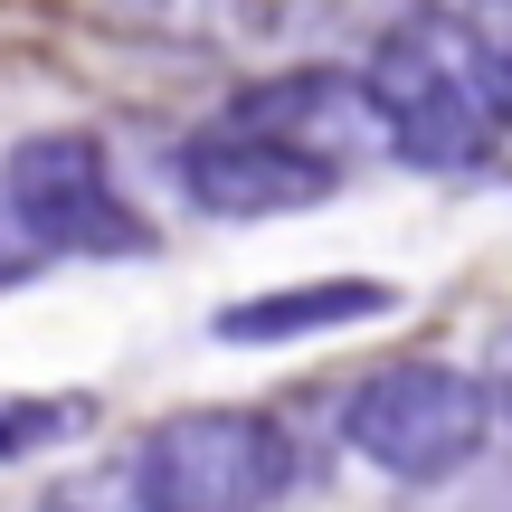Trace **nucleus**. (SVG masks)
Instances as JSON below:
<instances>
[{"label": "nucleus", "instance_id": "nucleus-2", "mask_svg": "<svg viewBox=\"0 0 512 512\" xmlns=\"http://www.w3.org/2000/svg\"><path fill=\"white\" fill-rule=\"evenodd\" d=\"M294 484V446L266 408H181L133 446L143 512H266Z\"/></svg>", "mask_w": 512, "mask_h": 512}, {"label": "nucleus", "instance_id": "nucleus-10", "mask_svg": "<svg viewBox=\"0 0 512 512\" xmlns=\"http://www.w3.org/2000/svg\"><path fill=\"white\" fill-rule=\"evenodd\" d=\"M48 512H76V503H48Z\"/></svg>", "mask_w": 512, "mask_h": 512}, {"label": "nucleus", "instance_id": "nucleus-4", "mask_svg": "<svg viewBox=\"0 0 512 512\" xmlns=\"http://www.w3.org/2000/svg\"><path fill=\"white\" fill-rule=\"evenodd\" d=\"M0 200H10V219L29 228V247L48 256H133L152 247V228L124 209V190H114L105 152L86 143V133H38V143L0 152Z\"/></svg>", "mask_w": 512, "mask_h": 512}, {"label": "nucleus", "instance_id": "nucleus-8", "mask_svg": "<svg viewBox=\"0 0 512 512\" xmlns=\"http://www.w3.org/2000/svg\"><path fill=\"white\" fill-rule=\"evenodd\" d=\"M38 266H48V256L29 247V228H19V219H10V200H0V294H10V285H29Z\"/></svg>", "mask_w": 512, "mask_h": 512}, {"label": "nucleus", "instance_id": "nucleus-7", "mask_svg": "<svg viewBox=\"0 0 512 512\" xmlns=\"http://www.w3.org/2000/svg\"><path fill=\"white\" fill-rule=\"evenodd\" d=\"M76 427H95V399L86 389H0V465L19 456H48V446H67Z\"/></svg>", "mask_w": 512, "mask_h": 512}, {"label": "nucleus", "instance_id": "nucleus-1", "mask_svg": "<svg viewBox=\"0 0 512 512\" xmlns=\"http://www.w3.org/2000/svg\"><path fill=\"white\" fill-rule=\"evenodd\" d=\"M361 105L389 133V152L418 171H465L494 143V76L475 67V48L446 19H408V29H389L370 48Z\"/></svg>", "mask_w": 512, "mask_h": 512}, {"label": "nucleus", "instance_id": "nucleus-6", "mask_svg": "<svg viewBox=\"0 0 512 512\" xmlns=\"http://www.w3.org/2000/svg\"><path fill=\"white\" fill-rule=\"evenodd\" d=\"M399 294L380 275H304V285H275L247 294V304L219 313V342H313V332H342V323H380Z\"/></svg>", "mask_w": 512, "mask_h": 512}, {"label": "nucleus", "instance_id": "nucleus-3", "mask_svg": "<svg viewBox=\"0 0 512 512\" xmlns=\"http://www.w3.org/2000/svg\"><path fill=\"white\" fill-rule=\"evenodd\" d=\"M342 437H351L361 465H380V475H399V484H446L456 465L484 456L494 399H484V380L456 370V361H389V370H370V380L351 389Z\"/></svg>", "mask_w": 512, "mask_h": 512}, {"label": "nucleus", "instance_id": "nucleus-5", "mask_svg": "<svg viewBox=\"0 0 512 512\" xmlns=\"http://www.w3.org/2000/svg\"><path fill=\"white\" fill-rule=\"evenodd\" d=\"M181 190L219 219H275V209H323L342 190V152H313L275 124H247V114H219L209 133H190L171 152Z\"/></svg>", "mask_w": 512, "mask_h": 512}, {"label": "nucleus", "instance_id": "nucleus-9", "mask_svg": "<svg viewBox=\"0 0 512 512\" xmlns=\"http://www.w3.org/2000/svg\"><path fill=\"white\" fill-rule=\"evenodd\" d=\"M494 95H503V105H512V48H503V76H494Z\"/></svg>", "mask_w": 512, "mask_h": 512}]
</instances>
